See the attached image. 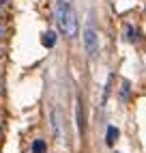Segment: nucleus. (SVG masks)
Instances as JSON below:
<instances>
[{
  "label": "nucleus",
  "instance_id": "nucleus-3",
  "mask_svg": "<svg viewBox=\"0 0 146 153\" xmlns=\"http://www.w3.org/2000/svg\"><path fill=\"white\" fill-rule=\"evenodd\" d=\"M52 129H54L56 140L62 145V142H65V127H62V114H60L58 108L52 110Z\"/></svg>",
  "mask_w": 146,
  "mask_h": 153
},
{
  "label": "nucleus",
  "instance_id": "nucleus-6",
  "mask_svg": "<svg viewBox=\"0 0 146 153\" xmlns=\"http://www.w3.org/2000/svg\"><path fill=\"white\" fill-rule=\"evenodd\" d=\"M32 153H45V142L43 140H35L32 142Z\"/></svg>",
  "mask_w": 146,
  "mask_h": 153
},
{
  "label": "nucleus",
  "instance_id": "nucleus-8",
  "mask_svg": "<svg viewBox=\"0 0 146 153\" xmlns=\"http://www.w3.org/2000/svg\"><path fill=\"white\" fill-rule=\"evenodd\" d=\"M129 97V82H122V91H120V99Z\"/></svg>",
  "mask_w": 146,
  "mask_h": 153
},
{
  "label": "nucleus",
  "instance_id": "nucleus-7",
  "mask_svg": "<svg viewBox=\"0 0 146 153\" xmlns=\"http://www.w3.org/2000/svg\"><path fill=\"white\" fill-rule=\"evenodd\" d=\"M77 127L80 131H84V114H82V106L77 104Z\"/></svg>",
  "mask_w": 146,
  "mask_h": 153
},
{
  "label": "nucleus",
  "instance_id": "nucleus-1",
  "mask_svg": "<svg viewBox=\"0 0 146 153\" xmlns=\"http://www.w3.org/2000/svg\"><path fill=\"white\" fill-rule=\"evenodd\" d=\"M54 15H56V24L62 30V35L69 37V39L77 37V17H75L73 7L67 2V0H56Z\"/></svg>",
  "mask_w": 146,
  "mask_h": 153
},
{
  "label": "nucleus",
  "instance_id": "nucleus-11",
  "mask_svg": "<svg viewBox=\"0 0 146 153\" xmlns=\"http://www.w3.org/2000/svg\"><path fill=\"white\" fill-rule=\"evenodd\" d=\"M0 52H2V50H0Z\"/></svg>",
  "mask_w": 146,
  "mask_h": 153
},
{
  "label": "nucleus",
  "instance_id": "nucleus-5",
  "mask_svg": "<svg viewBox=\"0 0 146 153\" xmlns=\"http://www.w3.org/2000/svg\"><path fill=\"white\" fill-rule=\"evenodd\" d=\"M54 43H56V35L52 33V30H47L45 37H43V45H45V48H52Z\"/></svg>",
  "mask_w": 146,
  "mask_h": 153
},
{
  "label": "nucleus",
  "instance_id": "nucleus-9",
  "mask_svg": "<svg viewBox=\"0 0 146 153\" xmlns=\"http://www.w3.org/2000/svg\"><path fill=\"white\" fill-rule=\"evenodd\" d=\"M127 35H129V37H127L129 41H135V39H138V37H135V30H133L131 26H127Z\"/></svg>",
  "mask_w": 146,
  "mask_h": 153
},
{
  "label": "nucleus",
  "instance_id": "nucleus-2",
  "mask_svg": "<svg viewBox=\"0 0 146 153\" xmlns=\"http://www.w3.org/2000/svg\"><path fill=\"white\" fill-rule=\"evenodd\" d=\"M82 37H84V48H86L88 56H97L99 54V35H97V28L88 22L86 28H84V33H82Z\"/></svg>",
  "mask_w": 146,
  "mask_h": 153
},
{
  "label": "nucleus",
  "instance_id": "nucleus-10",
  "mask_svg": "<svg viewBox=\"0 0 146 153\" xmlns=\"http://www.w3.org/2000/svg\"><path fill=\"white\" fill-rule=\"evenodd\" d=\"M2 37H4V26L0 24V39H2Z\"/></svg>",
  "mask_w": 146,
  "mask_h": 153
},
{
  "label": "nucleus",
  "instance_id": "nucleus-4",
  "mask_svg": "<svg viewBox=\"0 0 146 153\" xmlns=\"http://www.w3.org/2000/svg\"><path fill=\"white\" fill-rule=\"evenodd\" d=\"M116 138H118V129L114 127V125H110L108 127V134H105V142H108V145H114Z\"/></svg>",
  "mask_w": 146,
  "mask_h": 153
}]
</instances>
